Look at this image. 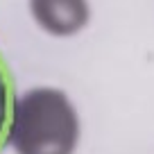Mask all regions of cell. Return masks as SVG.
I'll use <instances>...</instances> for the list:
<instances>
[{"mask_svg":"<svg viewBox=\"0 0 154 154\" xmlns=\"http://www.w3.org/2000/svg\"><path fill=\"white\" fill-rule=\"evenodd\" d=\"M82 118L72 97L59 86H29L14 93L5 145L14 154H75Z\"/></svg>","mask_w":154,"mask_h":154,"instance_id":"obj_1","label":"cell"},{"mask_svg":"<svg viewBox=\"0 0 154 154\" xmlns=\"http://www.w3.org/2000/svg\"><path fill=\"white\" fill-rule=\"evenodd\" d=\"M34 25L52 38H70L88 27L91 0H27Z\"/></svg>","mask_w":154,"mask_h":154,"instance_id":"obj_2","label":"cell"},{"mask_svg":"<svg viewBox=\"0 0 154 154\" xmlns=\"http://www.w3.org/2000/svg\"><path fill=\"white\" fill-rule=\"evenodd\" d=\"M14 84H11L9 70H7L2 54H0V147L5 145V136H7V120H9V109H11V100H14Z\"/></svg>","mask_w":154,"mask_h":154,"instance_id":"obj_3","label":"cell"}]
</instances>
